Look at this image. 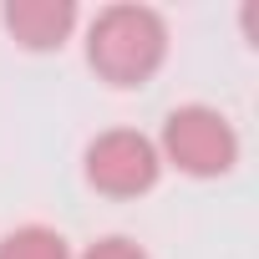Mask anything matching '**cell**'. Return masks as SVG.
Listing matches in <instances>:
<instances>
[{"mask_svg": "<svg viewBox=\"0 0 259 259\" xmlns=\"http://www.w3.org/2000/svg\"><path fill=\"white\" fill-rule=\"evenodd\" d=\"M158 158L163 168H178L183 178H224L239 168V133L219 107L183 102L163 117Z\"/></svg>", "mask_w": 259, "mask_h": 259, "instance_id": "7a4b0ae2", "label": "cell"}, {"mask_svg": "<svg viewBox=\"0 0 259 259\" xmlns=\"http://www.w3.org/2000/svg\"><path fill=\"white\" fill-rule=\"evenodd\" d=\"M76 21H81L76 0H6L0 6V26L11 31L21 51H61Z\"/></svg>", "mask_w": 259, "mask_h": 259, "instance_id": "277c9868", "label": "cell"}, {"mask_svg": "<svg viewBox=\"0 0 259 259\" xmlns=\"http://www.w3.org/2000/svg\"><path fill=\"white\" fill-rule=\"evenodd\" d=\"M76 259H148V249H143L138 239H127V234H102V239H92Z\"/></svg>", "mask_w": 259, "mask_h": 259, "instance_id": "8992f818", "label": "cell"}, {"mask_svg": "<svg viewBox=\"0 0 259 259\" xmlns=\"http://www.w3.org/2000/svg\"><path fill=\"white\" fill-rule=\"evenodd\" d=\"M168 61V21L153 6H138V0H117V6H102L87 21V66L97 71V81L133 92L148 87Z\"/></svg>", "mask_w": 259, "mask_h": 259, "instance_id": "6da1fadb", "label": "cell"}, {"mask_svg": "<svg viewBox=\"0 0 259 259\" xmlns=\"http://www.w3.org/2000/svg\"><path fill=\"white\" fill-rule=\"evenodd\" d=\"M0 259H76L66 234L51 224H21L0 239Z\"/></svg>", "mask_w": 259, "mask_h": 259, "instance_id": "5b68a950", "label": "cell"}, {"mask_svg": "<svg viewBox=\"0 0 259 259\" xmlns=\"http://www.w3.org/2000/svg\"><path fill=\"white\" fill-rule=\"evenodd\" d=\"M81 178L102 198H143L163 178L158 143L148 133H138V127H107L81 153Z\"/></svg>", "mask_w": 259, "mask_h": 259, "instance_id": "3957f363", "label": "cell"}]
</instances>
